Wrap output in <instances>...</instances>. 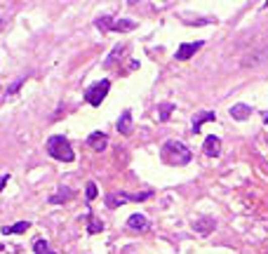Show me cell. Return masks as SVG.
Returning <instances> with one entry per match:
<instances>
[{
  "instance_id": "1",
  "label": "cell",
  "mask_w": 268,
  "mask_h": 254,
  "mask_svg": "<svg viewBox=\"0 0 268 254\" xmlns=\"http://www.w3.org/2000/svg\"><path fill=\"white\" fill-rule=\"evenodd\" d=\"M160 158H163V163H167V165L184 167V165H188V163L193 160V153H191V148H188L184 141L170 139V141H165L163 148H160Z\"/></svg>"
},
{
  "instance_id": "2",
  "label": "cell",
  "mask_w": 268,
  "mask_h": 254,
  "mask_svg": "<svg viewBox=\"0 0 268 254\" xmlns=\"http://www.w3.org/2000/svg\"><path fill=\"white\" fill-rule=\"evenodd\" d=\"M47 153L55 160H62V163H73L76 160V153H73L69 139L64 137V134H52L47 139Z\"/></svg>"
},
{
  "instance_id": "3",
  "label": "cell",
  "mask_w": 268,
  "mask_h": 254,
  "mask_svg": "<svg viewBox=\"0 0 268 254\" xmlns=\"http://www.w3.org/2000/svg\"><path fill=\"white\" fill-rule=\"evenodd\" d=\"M153 198V191H144V193H106V207L116 210V207L125 205V202H141V200Z\"/></svg>"
},
{
  "instance_id": "4",
  "label": "cell",
  "mask_w": 268,
  "mask_h": 254,
  "mask_svg": "<svg viewBox=\"0 0 268 254\" xmlns=\"http://www.w3.org/2000/svg\"><path fill=\"white\" fill-rule=\"evenodd\" d=\"M96 28H99V31H120V33H127V31H134V28H137V21H132V19L113 21L111 17H99V19H96Z\"/></svg>"
},
{
  "instance_id": "5",
  "label": "cell",
  "mask_w": 268,
  "mask_h": 254,
  "mask_svg": "<svg viewBox=\"0 0 268 254\" xmlns=\"http://www.w3.org/2000/svg\"><path fill=\"white\" fill-rule=\"evenodd\" d=\"M109 89H111L109 80H96L94 85H89V87L85 89V99H87L89 106H101V101L106 99V94H109Z\"/></svg>"
},
{
  "instance_id": "6",
  "label": "cell",
  "mask_w": 268,
  "mask_h": 254,
  "mask_svg": "<svg viewBox=\"0 0 268 254\" xmlns=\"http://www.w3.org/2000/svg\"><path fill=\"white\" fill-rule=\"evenodd\" d=\"M202 47V40H195V42H181L177 47V59L179 62H186V59H191L198 49Z\"/></svg>"
},
{
  "instance_id": "7",
  "label": "cell",
  "mask_w": 268,
  "mask_h": 254,
  "mask_svg": "<svg viewBox=\"0 0 268 254\" xmlns=\"http://www.w3.org/2000/svg\"><path fill=\"white\" fill-rule=\"evenodd\" d=\"M87 146L89 148H94L96 153H101L106 146H109V137L103 134V132H92L87 137Z\"/></svg>"
},
{
  "instance_id": "8",
  "label": "cell",
  "mask_w": 268,
  "mask_h": 254,
  "mask_svg": "<svg viewBox=\"0 0 268 254\" xmlns=\"http://www.w3.org/2000/svg\"><path fill=\"white\" fill-rule=\"evenodd\" d=\"M202 151L209 156V158H217L221 153V139L214 137V134H209V137L205 139V146H202Z\"/></svg>"
},
{
  "instance_id": "9",
  "label": "cell",
  "mask_w": 268,
  "mask_h": 254,
  "mask_svg": "<svg viewBox=\"0 0 268 254\" xmlns=\"http://www.w3.org/2000/svg\"><path fill=\"white\" fill-rule=\"evenodd\" d=\"M214 226H217V221H214L212 217H200V219L193 221V228H195L200 235L212 233V228H214Z\"/></svg>"
},
{
  "instance_id": "10",
  "label": "cell",
  "mask_w": 268,
  "mask_h": 254,
  "mask_svg": "<svg viewBox=\"0 0 268 254\" xmlns=\"http://www.w3.org/2000/svg\"><path fill=\"white\" fill-rule=\"evenodd\" d=\"M214 120H217V113H214V111H202V113H198V116L193 118V132L198 134L202 125H205V123H214Z\"/></svg>"
},
{
  "instance_id": "11",
  "label": "cell",
  "mask_w": 268,
  "mask_h": 254,
  "mask_svg": "<svg viewBox=\"0 0 268 254\" xmlns=\"http://www.w3.org/2000/svg\"><path fill=\"white\" fill-rule=\"evenodd\" d=\"M268 59V45L266 47H261L259 52H254V55H247L245 59H242V66H256V64H263Z\"/></svg>"
},
{
  "instance_id": "12",
  "label": "cell",
  "mask_w": 268,
  "mask_h": 254,
  "mask_svg": "<svg viewBox=\"0 0 268 254\" xmlns=\"http://www.w3.org/2000/svg\"><path fill=\"white\" fill-rule=\"evenodd\" d=\"M127 228L130 231H146L148 228V219H146L144 214H132L130 219H127Z\"/></svg>"
},
{
  "instance_id": "13",
  "label": "cell",
  "mask_w": 268,
  "mask_h": 254,
  "mask_svg": "<svg viewBox=\"0 0 268 254\" xmlns=\"http://www.w3.org/2000/svg\"><path fill=\"white\" fill-rule=\"evenodd\" d=\"M116 127L120 134H132V111H123V116L118 118Z\"/></svg>"
},
{
  "instance_id": "14",
  "label": "cell",
  "mask_w": 268,
  "mask_h": 254,
  "mask_svg": "<svg viewBox=\"0 0 268 254\" xmlns=\"http://www.w3.org/2000/svg\"><path fill=\"white\" fill-rule=\"evenodd\" d=\"M73 195H76V193L71 191V188H66V186H62V188H59V193H55V195H49V202H52V205H62V202H69L71 198H73Z\"/></svg>"
},
{
  "instance_id": "15",
  "label": "cell",
  "mask_w": 268,
  "mask_h": 254,
  "mask_svg": "<svg viewBox=\"0 0 268 254\" xmlns=\"http://www.w3.org/2000/svg\"><path fill=\"white\" fill-rule=\"evenodd\" d=\"M231 116H233L235 120H247V118L252 116V109H249L247 104H233V106H231Z\"/></svg>"
},
{
  "instance_id": "16",
  "label": "cell",
  "mask_w": 268,
  "mask_h": 254,
  "mask_svg": "<svg viewBox=\"0 0 268 254\" xmlns=\"http://www.w3.org/2000/svg\"><path fill=\"white\" fill-rule=\"evenodd\" d=\"M28 228H31L28 221H19V224H14V226H3L0 231H3L5 235H12V233H26Z\"/></svg>"
},
{
  "instance_id": "17",
  "label": "cell",
  "mask_w": 268,
  "mask_h": 254,
  "mask_svg": "<svg viewBox=\"0 0 268 254\" xmlns=\"http://www.w3.org/2000/svg\"><path fill=\"white\" fill-rule=\"evenodd\" d=\"M172 111H174V104H170V101H167V104H160V106H158V116H155V118H158L160 123H165V120H170Z\"/></svg>"
},
{
  "instance_id": "18",
  "label": "cell",
  "mask_w": 268,
  "mask_h": 254,
  "mask_svg": "<svg viewBox=\"0 0 268 254\" xmlns=\"http://www.w3.org/2000/svg\"><path fill=\"white\" fill-rule=\"evenodd\" d=\"M87 231L89 233H99V231H103V221L99 219V217H94V214H89L87 217Z\"/></svg>"
},
{
  "instance_id": "19",
  "label": "cell",
  "mask_w": 268,
  "mask_h": 254,
  "mask_svg": "<svg viewBox=\"0 0 268 254\" xmlns=\"http://www.w3.org/2000/svg\"><path fill=\"white\" fill-rule=\"evenodd\" d=\"M33 252L35 254H57L55 249L47 245V240H35L33 242Z\"/></svg>"
},
{
  "instance_id": "20",
  "label": "cell",
  "mask_w": 268,
  "mask_h": 254,
  "mask_svg": "<svg viewBox=\"0 0 268 254\" xmlns=\"http://www.w3.org/2000/svg\"><path fill=\"white\" fill-rule=\"evenodd\" d=\"M96 195H99V188H96L94 181H87V186H85V198L87 200H94Z\"/></svg>"
},
{
  "instance_id": "21",
  "label": "cell",
  "mask_w": 268,
  "mask_h": 254,
  "mask_svg": "<svg viewBox=\"0 0 268 254\" xmlns=\"http://www.w3.org/2000/svg\"><path fill=\"white\" fill-rule=\"evenodd\" d=\"M24 83H26V78H24V76L17 78V80H14V83L7 87V96H14V94H17V92H19V87H21Z\"/></svg>"
},
{
  "instance_id": "22",
  "label": "cell",
  "mask_w": 268,
  "mask_h": 254,
  "mask_svg": "<svg viewBox=\"0 0 268 254\" xmlns=\"http://www.w3.org/2000/svg\"><path fill=\"white\" fill-rule=\"evenodd\" d=\"M120 52H123V45H118V47L113 49V52H111V55H109V59H106V62H103V66H111V64L116 62V57L120 55Z\"/></svg>"
},
{
  "instance_id": "23",
  "label": "cell",
  "mask_w": 268,
  "mask_h": 254,
  "mask_svg": "<svg viewBox=\"0 0 268 254\" xmlns=\"http://www.w3.org/2000/svg\"><path fill=\"white\" fill-rule=\"evenodd\" d=\"M261 120H263V123H268V111H263V113H261Z\"/></svg>"
},
{
  "instance_id": "24",
  "label": "cell",
  "mask_w": 268,
  "mask_h": 254,
  "mask_svg": "<svg viewBox=\"0 0 268 254\" xmlns=\"http://www.w3.org/2000/svg\"><path fill=\"white\" fill-rule=\"evenodd\" d=\"M0 252H3V245H0Z\"/></svg>"
},
{
  "instance_id": "25",
  "label": "cell",
  "mask_w": 268,
  "mask_h": 254,
  "mask_svg": "<svg viewBox=\"0 0 268 254\" xmlns=\"http://www.w3.org/2000/svg\"><path fill=\"white\" fill-rule=\"evenodd\" d=\"M0 21H3V19H0Z\"/></svg>"
}]
</instances>
